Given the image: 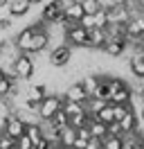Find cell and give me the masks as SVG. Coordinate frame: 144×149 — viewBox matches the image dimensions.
I'll list each match as a JSON object with an SVG mask.
<instances>
[{
  "label": "cell",
  "mask_w": 144,
  "mask_h": 149,
  "mask_svg": "<svg viewBox=\"0 0 144 149\" xmlns=\"http://www.w3.org/2000/svg\"><path fill=\"white\" fill-rule=\"evenodd\" d=\"M77 25H79V27H83L86 32H90V29L95 27V18H92V16H88V14H83V16L77 20Z\"/></svg>",
  "instance_id": "cb8c5ba5"
},
{
  "label": "cell",
  "mask_w": 144,
  "mask_h": 149,
  "mask_svg": "<svg viewBox=\"0 0 144 149\" xmlns=\"http://www.w3.org/2000/svg\"><path fill=\"white\" fill-rule=\"evenodd\" d=\"M65 43L77 50V47H88V32L79 25H72L70 29H65Z\"/></svg>",
  "instance_id": "5b68a950"
},
{
  "label": "cell",
  "mask_w": 144,
  "mask_h": 149,
  "mask_svg": "<svg viewBox=\"0 0 144 149\" xmlns=\"http://www.w3.org/2000/svg\"><path fill=\"white\" fill-rule=\"evenodd\" d=\"M63 16H65V18H68V20H72V23H77V20H79L81 16H83V9H81V2H79V0H77L74 5H70L68 9L63 11Z\"/></svg>",
  "instance_id": "e0dca14e"
},
{
  "label": "cell",
  "mask_w": 144,
  "mask_h": 149,
  "mask_svg": "<svg viewBox=\"0 0 144 149\" xmlns=\"http://www.w3.org/2000/svg\"><path fill=\"white\" fill-rule=\"evenodd\" d=\"M61 95H63V100H70V102H81V104L88 100V95H86V91L81 88L79 81H70V84L63 88Z\"/></svg>",
  "instance_id": "30bf717a"
},
{
  "label": "cell",
  "mask_w": 144,
  "mask_h": 149,
  "mask_svg": "<svg viewBox=\"0 0 144 149\" xmlns=\"http://www.w3.org/2000/svg\"><path fill=\"white\" fill-rule=\"evenodd\" d=\"M14 25H16V20L11 18V16H2L0 18V32H11Z\"/></svg>",
  "instance_id": "d4e9b609"
},
{
  "label": "cell",
  "mask_w": 144,
  "mask_h": 149,
  "mask_svg": "<svg viewBox=\"0 0 144 149\" xmlns=\"http://www.w3.org/2000/svg\"><path fill=\"white\" fill-rule=\"evenodd\" d=\"M79 2H81L83 14H88V16H92V14H97V11L101 9V2H99V0H79Z\"/></svg>",
  "instance_id": "d6986e66"
},
{
  "label": "cell",
  "mask_w": 144,
  "mask_h": 149,
  "mask_svg": "<svg viewBox=\"0 0 144 149\" xmlns=\"http://www.w3.org/2000/svg\"><path fill=\"white\" fill-rule=\"evenodd\" d=\"M34 70H36V68H34V56L20 52L18 59L14 61V77H16L18 81H32Z\"/></svg>",
  "instance_id": "3957f363"
},
{
  "label": "cell",
  "mask_w": 144,
  "mask_h": 149,
  "mask_svg": "<svg viewBox=\"0 0 144 149\" xmlns=\"http://www.w3.org/2000/svg\"><path fill=\"white\" fill-rule=\"evenodd\" d=\"M86 149H101V140L99 138H90L86 142Z\"/></svg>",
  "instance_id": "83f0119b"
},
{
  "label": "cell",
  "mask_w": 144,
  "mask_h": 149,
  "mask_svg": "<svg viewBox=\"0 0 144 149\" xmlns=\"http://www.w3.org/2000/svg\"><path fill=\"white\" fill-rule=\"evenodd\" d=\"M90 122V115L86 111L83 113H77V115H70V127H74V129H79V127H86Z\"/></svg>",
  "instance_id": "44dd1931"
},
{
  "label": "cell",
  "mask_w": 144,
  "mask_h": 149,
  "mask_svg": "<svg viewBox=\"0 0 144 149\" xmlns=\"http://www.w3.org/2000/svg\"><path fill=\"white\" fill-rule=\"evenodd\" d=\"M92 18H95V27L106 29V25H108V14H106V9H104V7H101L97 14H92Z\"/></svg>",
  "instance_id": "7402d4cb"
},
{
  "label": "cell",
  "mask_w": 144,
  "mask_h": 149,
  "mask_svg": "<svg viewBox=\"0 0 144 149\" xmlns=\"http://www.w3.org/2000/svg\"><path fill=\"white\" fill-rule=\"evenodd\" d=\"M74 140H77V129H74V127H70V124H68L65 129H61V136H59V147L70 149Z\"/></svg>",
  "instance_id": "5bb4252c"
},
{
  "label": "cell",
  "mask_w": 144,
  "mask_h": 149,
  "mask_svg": "<svg viewBox=\"0 0 144 149\" xmlns=\"http://www.w3.org/2000/svg\"><path fill=\"white\" fill-rule=\"evenodd\" d=\"M101 149H122V136H106V138H101Z\"/></svg>",
  "instance_id": "ffe728a7"
},
{
  "label": "cell",
  "mask_w": 144,
  "mask_h": 149,
  "mask_svg": "<svg viewBox=\"0 0 144 149\" xmlns=\"http://www.w3.org/2000/svg\"><path fill=\"white\" fill-rule=\"evenodd\" d=\"M61 104H63V95L61 93H47L38 102V109H36V115L41 122H47L56 111H61Z\"/></svg>",
  "instance_id": "6da1fadb"
},
{
  "label": "cell",
  "mask_w": 144,
  "mask_h": 149,
  "mask_svg": "<svg viewBox=\"0 0 144 149\" xmlns=\"http://www.w3.org/2000/svg\"><path fill=\"white\" fill-rule=\"evenodd\" d=\"M106 41H108L106 29H101V27H92V29L88 32V47H90V50H104Z\"/></svg>",
  "instance_id": "8fae6325"
},
{
  "label": "cell",
  "mask_w": 144,
  "mask_h": 149,
  "mask_svg": "<svg viewBox=\"0 0 144 149\" xmlns=\"http://www.w3.org/2000/svg\"><path fill=\"white\" fill-rule=\"evenodd\" d=\"M41 149H59V142H56V140H47Z\"/></svg>",
  "instance_id": "f546056e"
},
{
  "label": "cell",
  "mask_w": 144,
  "mask_h": 149,
  "mask_svg": "<svg viewBox=\"0 0 144 149\" xmlns=\"http://www.w3.org/2000/svg\"><path fill=\"white\" fill-rule=\"evenodd\" d=\"M29 11H32V7H29L27 0H9V5H7V16H11L14 20L25 18Z\"/></svg>",
  "instance_id": "9c48e42d"
},
{
  "label": "cell",
  "mask_w": 144,
  "mask_h": 149,
  "mask_svg": "<svg viewBox=\"0 0 144 149\" xmlns=\"http://www.w3.org/2000/svg\"><path fill=\"white\" fill-rule=\"evenodd\" d=\"M77 138H81V140H90V129H88V124L77 129Z\"/></svg>",
  "instance_id": "4316f807"
},
{
  "label": "cell",
  "mask_w": 144,
  "mask_h": 149,
  "mask_svg": "<svg viewBox=\"0 0 144 149\" xmlns=\"http://www.w3.org/2000/svg\"><path fill=\"white\" fill-rule=\"evenodd\" d=\"M27 2H29V7L34 9V7H41V5H43L45 0H27Z\"/></svg>",
  "instance_id": "4dcf8cb0"
},
{
  "label": "cell",
  "mask_w": 144,
  "mask_h": 149,
  "mask_svg": "<svg viewBox=\"0 0 144 149\" xmlns=\"http://www.w3.org/2000/svg\"><path fill=\"white\" fill-rule=\"evenodd\" d=\"M142 56H144V54H142Z\"/></svg>",
  "instance_id": "d590c367"
},
{
  "label": "cell",
  "mask_w": 144,
  "mask_h": 149,
  "mask_svg": "<svg viewBox=\"0 0 144 149\" xmlns=\"http://www.w3.org/2000/svg\"><path fill=\"white\" fill-rule=\"evenodd\" d=\"M25 122L20 120L18 115H14V113H7L5 115V124H2V131L7 133V136H11V138L16 140V138H20L23 133H25Z\"/></svg>",
  "instance_id": "8992f818"
},
{
  "label": "cell",
  "mask_w": 144,
  "mask_h": 149,
  "mask_svg": "<svg viewBox=\"0 0 144 149\" xmlns=\"http://www.w3.org/2000/svg\"><path fill=\"white\" fill-rule=\"evenodd\" d=\"M25 136L29 140H32V145H36V142H41V140L45 138L43 136V122H32V124H27L25 127Z\"/></svg>",
  "instance_id": "4fadbf2b"
},
{
  "label": "cell",
  "mask_w": 144,
  "mask_h": 149,
  "mask_svg": "<svg viewBox=\"0 0 144 149\" xmlns=\"http://www.w3.org/2000/svg\"><path fill=\"white\" fill-rule=\"evenodd\" d=\"M101 52L108 59H119V56L128 54V43H126V38H108Z\"/></svg>",
  "instance_id": "52a82bcc"
},
{
  "label": "cell",
  "mask_w": 144,
  "mask_h": 149,
  "mask_svg": "<svg viewBox=\"0 0 144 149\" xmlns=\"http://www.w3.org/2000/svg\"><path fill=\"white\" fill-rule=\"evenodd\" d=\"M135 149H144V140H142V142H137V145H135Z\"/></svg>",
  "instance_id": "d6a6232c"
},
{
  "label": "cell",
  "mask_w": 144,
  "mask_h": 149,
  "mask_svg": "<svg viewBox=\"0 0 144 149\" xmlns=\"http://www.w3.org/2000/svg\"><path fill=\"white\" fill-rule=\"evenodd\" d=\"M50 124H52V127H56V129H65V127H68V124H70V118H68V115H65V113L63 111H56L52 115V118H50Z\"/></svg>",
  "instance_id": "ac0fdd59"
},
{
  "label": "cell",
  "mask_w": 144,
  "mask_h": 149,
  "mask_svg": "<svg viewBox=\"0 0 144 149\" xmlns=\"http://www.w3.org/2000/svg\"><path fill=\"white\" fill-rule=\"evenodd\" d=\"M34 145H32V140L27 138L25 133L20 136V138H16V149H32Z\"/></svg>",
  "instance_id": "484cf974"
},
{
  "label": "cell",
  "mask_w": 144,
  "mask_h": 149,
  "mask_svg": "<svg viewBox=\"0 0 144 149\" xmlns=\"http://www.w3.org/2000/svg\"><path fill=\"white\" fill-rule=\"evenodd\" d=\"M70 61H72V47L68 43L47 47V63H50V68L61 70V68H68Z\"/></svg>",
  "instance_id": "7a4b0ae2"
},
{
  "label": "cell",
  "mask_w": 144,
  "mask_h": 149,
  "mask_svg": "<svg viewBox=\"0 0 144 149\" xmlns=\"http://www.w3.org/2000/svg\"><path fill=\"white\" fill-rule=\"evenodd\" d=\"M88 129H90V138H106V124H101L99 120H95V118H90L88 122Z\"/></svg>",
  "instance_id": "9a60e30c"
},
{
  "label": "cell",
  "mask_w": 144,
  "mask_h": 149,
  "mask_svg": "<svg viewBox=\"0 0 144 149\" xmlns=\"http://www.w3.org/2000/svg\"><path fill=\"white\" fill-rule=\"evenodd\" d=\"M7 5H9V0H0V9H7Z\"/></svg>",
  "instance_id": "1f68e13d"
},
{
  "label": "cell",
  "mask_w": 144,
  "mask_h": 149,
  "mask_svg": "<svg viewBox=\"0 0 144 149\" xmlns=\"http://www.w3.org/2000/svg\"><path fill=\"white\" fill-rule=\"evenodd\" d=\"M95 120H99L101 124H110V122H115V115H113V104L108 102L106 106H104V109L95 115Z\"/></svg>",
  "instance_id": "2e32d148"
},
{
  "label": "cell",
  "mask_w": 144,
  "mask_h": 149,
  "mask_svg": "<svg viewBox=\"0 0 144 149\" xmlns=\"http://www.w3.org/2000/svg\"><path fill=\"white\" fill-rule=\"evenodd\" d=\"M117 124L122 127L124 133H133V131H137V118H135V111H126L124 118L117 120Z\"/></svg>",
  "instance_id": "7c38bea8"
},
{
  "label": "cell",
  "mask_w": 144,
  "mask_h": 149,
  "mask_svg": "<svg viewBox=\"0 0 144 149\" xmlns=\"http://www.w3.org/2000/svg\"><path fill=\"white\" fill-rule=\"evenodd\" d=\"M59 149H63V147H59Z\"/></svg>",
  "instance_id": "e575fe53"
},
{
  "label": "cell",
  "mask_w": 144,
  "mask_h": 149,
  "mask_svg": "<svg viewBox=\"0 0 144 149\" xmlns=\"http://www.w3.org/2000/svg\"><path fill=\"white\" fill-rule=\"evenodd\" d=\"M32 149H36V147H32Z\"/></svg>",
  "instance_id": "836d02e7"
},
{
  "label": "cell",
  "mask_w": 144,
  "mask_h": 149,
  "mask_svg": "<svg viewBox=\"0 0 144 149\" xmlns=\"http://www.w3.org/2000/svg\"><path fill=\"white\" fill-rule=\"evenodd\" d=\"M0 149H16V140L7 136L5 131H0Z\"/></svg>",
  "instance_id": "603a6c76"
},
{
  "label": "cell",
  "mask_w": 144,
  "mask_h": 149,
  "mask_svg": "<svg viewBox=\"0 0 144 149\" xmlns=\"http://www.w3.org/2000/svg\"><path fill=\"white\" fill-rule=\"evenodd\" d=\"M142 54L144 52H137V54L128 56V72L133 77V81H144V56Z\"/></svg>",
  "instance_id": "ba28073f"
},
{
  "label": "cell",
  "mask_w": 144,
  "mask_h": 149,
  "mask_svg": "<svg viewBox=\"0 0 144 149\" xmlns=\"http://www.w3.org/2000/svg\"><path fill=\"white\" fill-rule=\"evenodd\" d=\"M135 118H137V124H144V104L135 109Z\"/></svg>",
  "instance_id": "f1b7e54d"
},
{
  "label": "cell",
  "mask_w": 144,
  "mask_h": 149,
  "mask_svg": "<svg viewBox=\"0 0 144 149\" xmlns=\"http://www.w3.org/2000/svg\"><path fill=\"white\" fill-rule=\"evenodd\" d=\"M34 34H36V23H29V25H25V27L18 32L14 38V45L18 47V52H25V54H29V47H32V41H34Z\"/></svg>",
  "instance_id": "277c9868"
}]
</instances>
